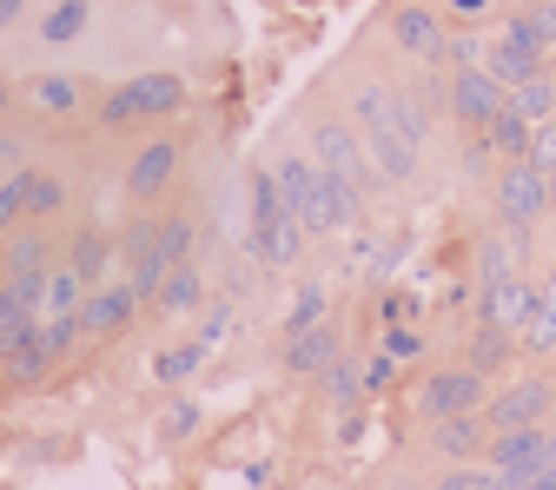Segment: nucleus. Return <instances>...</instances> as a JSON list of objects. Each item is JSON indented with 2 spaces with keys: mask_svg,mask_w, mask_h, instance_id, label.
<instances>
[{
  "mask_svg": "<svg viewBox=\"0 0 556 490\" xmlns=\"http://www.w3.org/2000/svg\"><path fill=\"white\" fill-rule=\"evenodd\" d=\"M205 352H213V344H199V338H192V344H173V352L153 359V378H160V385H186V378L205 365Z\"/></svg>",
  "mask_w": 556,
  "mask_h": 490,
  "instance_id": "obj_31",
  "label": "nucleus"
},
{
  "mask_svg": "<svg viewBox=\"0 0 556 490\" xmlns=\"http://www.w3.org/2000/svg\"><path fill=\"white\" fill-rule=\"evenodd\" d=\"M344 359V331L325 318V325H312V331H292L286 338V372L292 378H318L325 365H338Z\"/></svg>",
  "mask_w": 556,
  "mask_h": 490,
  "instance_id": "obj_19",
  "label": "nucleus"
},
{
  "mask_svg": "<svg viewBox=\"0 0 556 490\" xmlns=\"http://www.w3.org/2000/svg\"><path fill=\"white\" fill-rule=\"evenodd\" d=\"M378 352L397 359V365H417V359L431 352V338L417 331V325H384V331H378Z\"/></svg>",
  "mask_w": 556,
  "mask_h": 490,
  "instance_id": "obj_34",
  "label": "nucleus"
},
{
  "mask_svg": "<svg viewBox=\"0 0 556 490\" xmlns=\"http://www.w3.org/2000/svg\"><path fill=\"white\" fill-rule=\"evenodd\" d=\"M491 404V378H477L464 359L457 365H431L425 378L410 385V411L425 417V425H438V417H470Z\"/></svg>",
  "mask_w": 556,
  "mask_h": 490,
  "instance_id": "obj_3",
  "label": "nucleus"
},
{
  "mask_svg": "<svg viewBox=\"0 0 556 490\" xmlns=\"http://www.w3.org/2000/svg\"><path fill=\"white\" fill-rule=\"evenodd\" d=\"M153 305H160L166 318H192V312H205V272H199L192 259H186V265H173Z\"/></svg>",
  "mask_w": 556,
  "mask_h": 490,
  "instance_id": "obj_22",
  "label": "nucleus"
},
{
  "mask_svg": "<svg viewBox=\"0 0 556 490\" xmlns=\"http://www.w3.org/2000/svg\"><path fill=\"white\" fill-rule=\"evenodd\" d=\"M318 398H325L331 411H344V417L365 404V372H358V359H352V352H344L338 365H325V372H318Z\"/></svg>",
  "mask_w": 556,
  "mask_h": 490,
  "instance_id": "obj_24",
  "label": "nucleus"
},
{
  "mask_svg": "<svg viewBox=\"0 0 556 490\" xmlns=\"http://www.w3.org/2000/svg\"><path fill=\"white\" fill-rule=\"evenodd\" d=\"M543 186H549V213H556V173H543Z\"/></svg>",
  "mask_w": 556,
  "mask_h": 490,
  "instance_id": "obj_45",
  "label": "nucleus"
},
{
  "mask_svg": "<svg viewBox=\"0 0 556 490\" xmlns=\"http://www.w3.org/2000/svg\"><path fill=\"white\" fill-rule=\"evenodd\" d=\"M549 411H556V378L523 372V378H504V391H491L483 425L491 431H523V425H549Z\"/></svg>",
  "mask_w": 556,
  "mask_h": 490,
  "instance_id": "obj_8",
  "label": "nucleus"
},
{
  "mask_svg": "<svg viewBox=\"0 0 556 490\" xmlns=\"http://www.w3.org/2000/svg\"><path fill=\"white\" fill-rule=\"evenodd\" d=\"M87 27H93V0H53L34 34H40V47H74Z\"/></svg>",
  "mask_w": 556,
  "mask_h": 490,
  "instance_id": "obj_23",
  "label": "nucleus"
},
{
  "mask_svg": "<svg viewBox=\"0 0 556 490\" xmlns=\"http://www.w3.org/2000/svg\"><path fill=\"white\" fill-rule=\"evenodd\" d=\"M53 265H60V239L40 233L34 219L0 239V278H14V286H27V278H47Z\"/></svg>",
  "mask_w": 556,
  "mask_h": 490,
  "instance_id": "obj_12",
  "label": "nucleus"
},
{
  "mask_svg": "<svg viewBox=\"0 0 556 490\" xmlns=\"http://www.w3.org/2000/svg\"><path fill=\"white\" fill-rule=\"evenodd\" d=\"M21 100H27L47 126H60V120H74V113L87 106V80H80V74H34Z\"/></svg>",
  "mask_w": 556,
  "mask_h": 490,
  "instance_id": "obj_21",
  "label": "nucleus"
},
{
  "mask_svg": "<svg viewBox=\"0 0 556 490\" xmlns=\"http://www.w3.org/2000/svg\"><path fill=\"white\" fill-rule=\"evenodd\" d=\"M93 126H100L106 139H126V133H147V126L132 120V106H126V93H119V87H113V93H100V106H93Z\"/></svg>",
  "mask_w": 556,
  "mask_h": 490,
  "instance_id": "obj_35",
  "label": "nucleus"
},
{
  "mask_svg": "<svg viewBox=\"0 0 556 490\" xmlns=\"http://www.w3.org/2000/svg\"><path fill=\"white\" fill-rule=\"evenodd\" d=\"M517 352H523V359H536V365H543V359H556V272L543 278V305H536V318L517 331Z\"/></svg>",
  "mask_w": 556,
  "mask_h": 490,
  "instance_id": "obj_25",
  "label": "nucleus"
},
{
  "mask_svg": "<svg viewBox=\"0 0 556 490\" xmlns=\"http://www.w3.org/2000/svg\"><path fill=\"white\" fill-rule=\"evenodd\" d=\"M132 312H139L132 286H126V278H119V286L106 278V286H93L87 305H80V331H87V338H119V331L132 325Z\"/></svg>",
  "mask_w": 556,
  "mask_h": 490,
  "instance_id": "obj_17",
  "label": "nucleus"
},
{
  "mask_svg": "<svg viewBox=\"0 0 556 490\" xmlns=\"http://www.w3.org/2000/svg\"><path fill=\"white\" fill-rule=\"evenodd\" d=\"M14 100H21V93H14L8 80H0V126H8V113H14Z\"/></svg>",
  "mask_w": 556,
  "mask_h": 490,
  "instance_id": "obj_43",
  "label": "nucleus"
},
{
  "mask_svg": "<svg viewBox=\"0 0 556 490\" xmlns=\"http://www.w3.org/2000/svg\"><path fill=\"white\" fill-rule=\"evenodd\" d=\"M530 166H536V173H556V120H543V126L530 133Z\"/></svg>",
  "mask_w": 556,
  "mask_h": 490,
  "instance_id": "obj_37",
  "label": "nucleus"
},
{
  "mask_svg": "<svg viewBox=\"0 0 556 490\" xmlns=\"http://www.w3.org/2000/svg\"><path fill=\"white\" fill-rule=\"evenodd\" d=\"M536 305H543V278L517 272V278H504V286H483V292H477V325L523 331V325L536 318Z\"/></svg>",
  "mask_w": 556,
  "mask_h": 490,
  "instance_id": "obj_11",
  "label": "nucleus"
},
{
  "mask_svg": "<svg viewBox=\"0 0 556 490\" xmlns=\"http://www.w3.org/2000/svg\"><path fill=\"white\" fill-rule=\"evenodd\" d=\"M14 192H21V219H34V226L60 219L66 199H74V192H66V173H60V166H34V160L14 173Z\"/></svg>",
  "mask_w": 556,
  "mask_h": 490,
  "instance_id": "obj_14",
  "label": "nucleus"
},
{
  "mask_svg": "<svg viewBox=\"0 0 556 490\" xmlns=\"http://www.w3.org/2000/svg\"><path fill=\"white\" fill-rule=\"evenodd\" d=\"M47 372H53V359H47V344H40V325L0 338V378H8L14 391H34Z\"/></svg>",
  "mask_w": 556,
  "mask_h": 490,
  "instance_id": "obj_20",
  "label": "nucleus"
},
{
  "mask_svg": "<svg viewBox=\"0 0 556 490\" xmlns=\"http://www.w3.org/2000/svg\"><path fill=\"white\" fill-rule=\"evenodd\" d=\"M40 344H47V359H53V365H66V359H74L80 344H87L80 312H74V318H40Z\"/></svg>",
  "mask_w": 556,
  "mask_h": 490,
  "instance_id": "obj_32",
  "label": "nucleus"
},
{
  "mask_svg": "<svg viewBox=\"0 0 556 490\" xmlns=\"http://www.w3.org/2000/svg\"><path fill=\"white\" fill-rule=\"evenodd\" d=\"M510 113H517V120H530V126L556 120V74H543V80H523V87L510 93Z\"/></svg>",
  "mask_w": 556,
  "mask_h": 490,
  "instance_id": "obj_29",
  "label": "nucleus"
},
{
  "mask_svg": "<svg viewBox=\"0 0 556 490\" xmlns=\"http://www.w3.org/2000/svg\"><path fill=\"white\" fill-rule=\"evenodd\" d=\"M305 139H312V166H318V173L352 179L365 199L378 192V179H371V166H365V139H358V126H352V113H344V106H318L312 126H305Z\"/></svg>",
  "mask_w": 556,
  "mask_h": 490,
  "instance_id": "obj_1",
  "label": "nucleus"
},
{
  "mask_svg": "<svg viewBox=\"0 0 556 490\" xmlns=\"http://www.w3.org/2000/svg\"><path fill=\"white\" fill-rule=\"evenodd\" d=\"M14 226H27V219H21V192H14V179H8V186H0V239H8Z\"/></svg>",
  "mask_w": 556,
  "mask_h": 490,
  "instance_id": "obj_40",
  "label": "nucleus"
},
{
  "mask_svg": "<svg viewBox=\"0 0 556 490\" xmlns=\"http://www.w3.org/2000/svg\"><path fill=\"white\" fill-rule=\"evenodd\" d=\"M451 27H483V14H491V0H451Z\"/></svg>",
  "mask_w": 556,
  "mask_h": 490,
  "instance_id": "obj_39",
  "label": "nucleus"
},
{
  "mask_svg": "<svg viewBox=\"0 0 556 490\" xmlns=\"http://www.w3.org/2000/svg\"><path fill=\"white\" fill-rule=\"evenodd\" d=\"M358 372H365V398H371V391H391V378H397V359L371 352V359H358Z\"/></svg>",
  "mask_w": 556,
  "mask_h": 490,
  "instance_id": "obj_38",
  "label": "nucleus"
},
{
  "mask_svg": "<svg viewBox=\"0 0 556 490\" xmlns=\"http://www.w3.org/2000/svg\"><path fill=\"white\" fill-rule=\"evenodd\" d=\"M166 431H173V438L199 431V411H192V404H173V411H166Z\"/></svg>",
  "mask_w": 556,
  "mask_h": 490,
  "instance_id": "obj_41",
  "label": "nucleus"
},
{
  "mask_svg": "<svg viewBox=\"0 0 556 490\" xmlns=\"http://www.w3.org/2000/svg\"><path fill=\"white\" fill-rule=\"evenodd\" d=\"M510 14L530 27V40L536 47H549V60H556V0H510Z\"/></svg>",
  "mask_w": 556,
  "mask_h": 490,
  "instance_id": "obj_33",
  "label": "nucleus"
},
{
  "mask_svg": "<svg viewBox=\"0 0 556 490\" xmlns=\"http://www.w3.org/2000/svg\"><path fill=\"white\" fill-rule=\"evenodd\" d=\"M549 425H556V411H549Z\"/></svg>",
  "mask_w": 556,
  "mask_h": 490,
  "instance_id": "obj_47",
  "label": "nucleus"
},
{
  "mask_svg": "<svg viewBox=\"0 0 556 490\" xmlns=\"http://www.w3.org/2000/svg\"><path fill=\"white\" fill-rule=\"evenodd\" d=\"M384 40H391L410 66H431V74H444L451 14L431 8V0H391V8H384Z\"/></svg>",
  "mask_w": 556,
  "mask_h": 490,
  "instance_id": "obj_2",
  "label": "nucleus"
},
{
  "mask_svg": "<svg viewBox=\"0 0 556 490\" xmlns=\"http://www.w3.org/2000/svg\"><path fill=\"white\" fill-rule=\"evenodd\" d=\"M425 444H431V457H444V464H477L483 444H491V425H483V411H470V417H438V425H425Z\"/></svg>",
  "mask_w": 556,
  "mask_h": 490,
  "instance_id": "obj_15",
  "label": "nucleus"
},
{
  "mask_svg": "<svg viewBox=\"0 0 556 490\" xmlns=\"http://www.w3.org/2000/svg\"><path fill=\"white\" fill-rule=\"evenodd\" d=\"M34 14V0H0V34H8V27H21Z\"/></svg>",
  "mask_w": 556,
  "mask_h": 490,
  "instance_id": "obj_42",
  "label": "nucleus"
},
{
  "mask_svg": "<svg viewBox=\"0 0 556 490\" xmlns=\"http://www.w3.org/2000/svg\"><path fill=\"white\" fill-rule=\"evenodd\" d=\"M113 259H119V252H113V233H106V226H80L74 239L60 246V265H66V272H80V286H87V292L113 278Z\"/></svg>",
  "mask_w": 556,
  "mask_h": 490,
  "instance_id": "obj_16",
  "label": "nucleus"
},
{
  "mask_svg": "<svg viewBox=\"0 0 556 490\" xmlns=\"http://www.w3.org/2000/svg\"><path fill=\"white\" fill-rule=\"evenodd\" d=\"M80 305H87V286H80V272L53 265V272H47V286H40V318H74Z\"/></svg>",
  "mask_w": 556,
  "mask_h": 490,
  "instance_id": "obj_27",
  "label": "nucleus"
},
{
  "mask_svg": "<svg viewBox=\"0 0 556 490\" xmlns=\"http://www.w3.org/2000/svg\"><path fill=\"white\" fill-rule=\"evenodd\" d=\"M510 106V93L483 74V66H444V126L464 139V133H483L497 113Z\"/></svg>",
  "mask_w": 556,
  "mask_h": 490,
  "instance_id": "obj_5",
  "label": "nucleus"
},
{
  "mask_svg": "<svg viewBox=\"0 0 556 490\" xmlns=\"http://www.w3.org/2000/svg\"><path fill=\"white\" fill-rule=\"evenodd\" d=\"M530 483H536V490H556V464H549V470H536Z\"/></svg>",
  "mask_w": 556,
  "mask_h": 490,
  "instance_id": "obj_44",
  "label": "nucleus"
},
{
  "mask_svg": "<svg viewBox=\"0 0 556 490\" xmlns=\"http://www.w3.org/2000/svg\"><path fill=\"white\" fill-rule=\"evenodd\" d=\"M299 226H305V239H352L365 226V192L352 179H338V173H318Z\"/></svg>",
  "mask_w": 556,
  "mask_h": 490,
  "instance_id": "obj_6",
  "label": "nucleus"
},
{
  "mask_svg": "<svg viewBox=\"0 0 556 490\" xmlns=\"http://www.w3.org/2000/svg\"><path fill=\"white\" fill-rule=\"evenodd\" d=\"M325 312H331V286H325V278H305V286L292 292V305H286V338L325 325Z\"/></svg>",
  "mask_w": 556,
  "mask_h": 490,
  "instance_id": "obj_28",
  "label": "nucleus"
},
{
  "mask_svg": "<svg viewBox=\"0 0 556 490\" xmlns=\"http://www.w3.org/2000/svg\"><path fill=\"white\" fill-rule=\"evenodd\" d=\"M477 464H491L504 483H530L536 470L556 464V425H523V431H491Z\"/></svg>",
  "mask_w": 556,
  "mask_h": 490,
  "instance_id": "obj_7",
  "label": "nucleus"
},
{
  "mask_svg": "<svg viewBox=\"0 0 556 490\" xmlns=\"http://www.w3.org/2000/svg\"><path fill=\"white\" fill-rule=\"evenodd\" d=\"M510 490H536V483H510Z\"/></svg>",
  "mask_w": 556,
  "mask_h": 490,
  "instance_id": "obj_46",
  "label": "nucleus"
},
{
  "mask_svg": "<svg viewBox=\"0 0 556 490\" xmlns=\"http://www.w3.org/2000/svg\"><path fill=\"white\" fill-rule=\"evenodd\" d=\"M530 133H536V126H530V120H517V113L504 106L491 126H483V147L497 153V166H510V160H530Z\"/></svg>",
  "mask_w": 556,
  "mask_h": 490,
  "instance_id": "obj_26",
  "label": "nucleus"
},
{
  "mask_svg": "<svg viewBox=\"0 0 556 490\" xmlns=\"http://www.w3.org/2000/svg\"><path fill=\"white\" fill-rule=\"evenodd\" d=\"M179 173H186V147L173 133H147L132 147V160H126V173H119V186H126V199L139 205V213H153V205L179 186Z\"/></svg>",
  "mask_w": 556,
  "mask_h": 490,
  "instance_id": "obj_4",
  "label": "nucleus"
},
{
  "mask_svg": "<svg viewBox=\"0 0 556 490\" xmlns=\"http://www.w3.org/2000/svg\"><path fill=\"white\" fill-rule=\"evenodd\" d=\"M358 139H365V166H371L378 192H391V186H410V179H417V160H425V153H417L397 126H378V133H358Z\"/></svg>",
  "mask_w": 556,
  "mask_h": 490,
  "instance_id": "obj_13",
  "label": "nucleus"
},
{
  "mask_svg": "<svg viewBox=\"0 0 556 490\" xmlns=\"http://www.w3.org/2000/svg\"><path fill=\"white\" fill-rule=\"evenodd\" d=\"M192 246H199L192 213H160V259H166V265H186V259H192Z\"/></svg>",
  "mask_w": 556,
  "mask_h": 490,
  "instance_id": "obj_30",
  "label": "nucleus"
},
{
  "mask_svg": "<svg viewBox=\"0 0 556 490\" xmlns=\"http://www.w3.org/2000/svg\"><path fill=\"white\" fill-rule=\"evenodd\" d=\"M119 93H126V106H132L139 126H166V120H179L186 100H192L186 74H132V80H119Z\"/></svg>",
  "mask_w": 556,
  "mask_h": 490,
  "instance_id": "obj_10",
  "label": "nucleus"
},
{
  "mask_svg": "<svg viewBox=\"0 0 556 490\" xmlns=\"http://www.w3.org/2000/svg\"><path fill=\"white\" fill-rule=\"evenodd\" d=\"M491 213H497V226H536V219H549V186H543V173L530 160L497 166V179H491Z\"/></svg>",
  "mask_w": 556,
  "mask_h": 490,
  "instance_id": "obj_9",
  "label": "nucleus"
},
{
  "mask_svg": "<svg viewBox=\"0 0 556 490\" xmlns=\"http://www.w3.org/2000/svg\"><path fill=\"white\" fill-rule=\"evenodd\" d=\"M523 352H517V331H504V325H470V338H464V365L477 372V378H510V365H517Z\"/></svg>",
  "mask_w": 556,
  "mask_h": 490,
  "instance_id": "obj_18",
  "label": "nucleus"
},
{
  "mask_svg": "<svg viewBox=\"0 0 556 490\" xmlns=\"http://www.w3.org/2000/svg\"><path fill=\"white\" fill-rule=\"evenodd\" d=\"M431 490H510L491 464H444V477L431 483Z\"/></svg>",
  "mask_w": 556,
  "mask_h": 490,
  "instance_id": "obj_36",
  "label": "nucleus"
}]
</instances>
